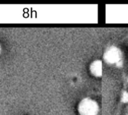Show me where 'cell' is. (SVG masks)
Returning <instances> with one entry per match:
<instances>
[{"label": "cell", "mask_w": 128, "mask_h": 115, "mask_svg": "<svg viewBox=\"0 0 128 115\" xmlns=\"http://www.w3.org/2000/svg\"><path fill=\"white\" fill-rule=\"evenodd\" d=\"M121 100L124 103L128 102V92H124L121 94Z\"/></svg>", "instance_id": "obj_4"}, {"label": "cell", "mask_w": 128, "mask_h": 115, "mask_svg": "<svg viewBox=\"0 0 128 115\" xmlns=\"http://www.w3.org/2000/svg\"><path fill=\"white\" fill-rule=\"evenodd\" d=\"M2 52V46H1V44H0V54Z\"/></svg>", "instance_id": "obj_5"}, {"label": "cell", "mask_w": 128, "mask_h": 115, "mask_svg": "<svg viewBox=\"0 0 128 115\" xmlns=\"http://www.w3.org/2000/svg\"><path fill=\"white\" fill-rule=\"evenodd\" d=\"M105 62L111 65H119L122 64V53L116 46H110L106 49L103 56Z\"/></svg>", "instance_id": "obj_2"}, {"label": "cell", "mask_w": 128, "mask_h": 115, "mask_svg": "<svg viewBox=\"0 0 128 115\" xmlns=\"http://www.w3.org/2000/svg\"><path fill=\"white\" fill-rule=\"evenodd\" d=\"M77 111L79 115H98L100 107L93 99L85 98L79 102Z\"/></svg>", "instance_id": "obj_1"}, {"label": "cell", "mask_w": 128, "mask_h": 115, "mask_svg": "<svg viewBox=\"0 0 128 115\" xmlns=\"http://www.w3.org/2000/svg\"><path fill=\"white\" fill-rule=\"evenodd\" d=\"M90 71L92 75L96 77L102 75V62L100 60H96L90 64Z\"/></svg>", "instance_id": "obj_3"}]
</instances>
